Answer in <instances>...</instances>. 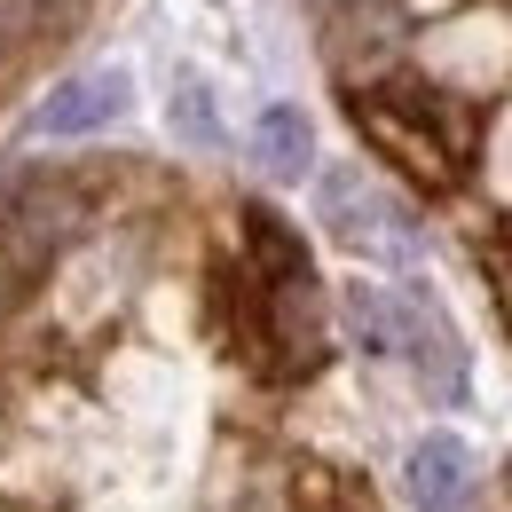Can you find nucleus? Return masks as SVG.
<instances>
[{
	"instance_id": "1",
	"label": "nucleus",
	"mask_w": 512,
	"mask_h": 512,
	"mask_svg": "<svg viewBox=\"0 0 512 512\" xmlns=\"http://www.w3.org/2000/svg\"><path fill=\"white\" fill-rule=\"evenodd\" d=\"M323 221H331V237L355 245V253H410V229L394 221V205H386L355 166L323 174Z\"/></svg>"
},
{
	"instance_id": "2",
	"label": "nucleus",
	"mask_w": 512,
	"mask_h": 512,
	"mask_svg": "<svg viewBox=\"0 0 512 512\" xmlns=\"http://www.w3.org/2000/svg\"><path fill=\"white\" fill-rule=\"evenodd\" d=\"M355 119H363V134H371L379 150H394V158H402V166H410L426 190H442V182H449V142H442L434 127H418L402 103H386V95H363V103H355Z\"/></svg>"
},
{
	"instance_id": "3",
	"label": "nucleus",
	"mask_w": 512,
	"mask_h": 512,
	"mask_svg": "<svg viewBox=\"0 0 512 512\" xmlns=\"http://www.w3.org/2000/svg\"><path fill=\"white\" fill-rule=\"evenodd\" d=\"M119 111H127V71H87V79H64V87L40 103V119H32V127L64 142V134H95V127H111Z\"/></svg>"
},
{
	"instance_id": "4",
	"label": "nucleus",
	"mask_w": 512,
	"mask_h": 512,
	"mask_svg": "<svg viewBox=\"0 0 512 512\" xmlns=\"http://www.w3.org/2000/svg\"><path fill=\"white\" fill-rule=\"evenodd\" d=\"M402 489H410V505L418 512H457L465 505V489H473V457L457 434H426V442L410 449V465H402Z\"/></svg>"
},
{
	"instance_id": "5",
	"label": "nucleus",
	"mask_w": 512,
	"mask_h": 512,
	"mask_svg": "<svg viewBox=\"0 0 512 512\" xmlns=\"http://www.w3.org/2000/svg\"><path fill=\"white\" fill-rule=\"evenodd\" d=\"M268 512H371V497L339 481L331 465H284V481L268 489Z\"/></svg>"
},
{
	"instance_id": "6",
	"label": "nucleus",
	"mask_w": 512,
	"mask_h": 512,
	"mask_svg": "<svg viewBox=\"0 0 512 512\" xmlns=\"http://www.w3.org/2000/svg\"><path fill=\"white\" fill-rule=\"evenodd\" d=\"M253 166L260 174H276V182H300L308 174V119L300 111H260V127H253Z\"/></svg>"
},
{
	"instance_id": "7",
	"label": "nucleus",
	"mask_w": 512,
	"mask_h": 512,
	"mask_svg": "<svg viewBox=\"0 0 512 512\" xmlns=\"http://www.w3.org/2000/svg\"><path fill=\"white\" fill-rule=\"evenodd\" d=\"M347 323H355V339L371 347V355H394V292L386 284H347Z\"/></svg>"
},
{
	"instance_id": "8",
	"label": "nucleus",
	"mask_w": 512,
	"mask_h": 512,
	"mask_svg": "<svg viewBox=\"0 0 512 512\" xmlns=\"http://www.w3.org/2000/svg\"><path fill=\"white\" fill-rule=\"evenodd\" d=\"M174 127L190 134V142H221V127H213V111H205V95H197V87L174 95Z\"/></svg>"
}]
</instances>
